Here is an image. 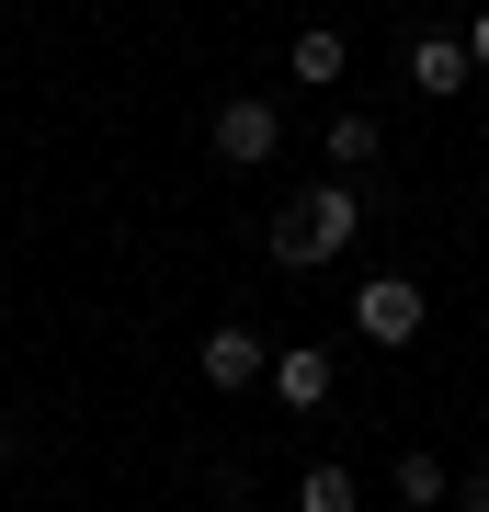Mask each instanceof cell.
<instances>
[{
	"instance_id": "obj_6",
	"label": "cell",
	"mask_w": 489,
	"mask_h": 512,
	"mask_svg": "<svg viewBox=\"0 0 489 512\" xmlns=\"http://www.w3.org/2000/svg\"><path fill=\"white\" fill-rule=\"evenodd\" d=\"M330 387H342V365H330V353H273V399H285L296 421H319Z\"/></svg>"
},
{
	"instance_id": "obj_10",
	"label": "cell",
	"mask_w": 489,
	"mask_h": 512,
	"mask_svg": "<svg viewBox=\"0 0 489 512\" xmlns=\"http://www.w3.org/2000/svg\"><path fill=\"white\" fill-rule=\"evenodd\" d=\"M296 512H364V490H353V467H308V478H296Z\"/></svg>"
},
{
	"instance_id": "obj_13",
	"label": "cell",
	"mask_w": 489,
	"mask_h": 512,
	"mask_svg": "<svg viewBox=\"0 0 489 512\" xmlns=\"http://www.w3.org/2000/svg\"><path fill=\"white\" fill-rule=\"evenodd\" d=\"M0 467H12V421H0Z\"/></svg>"
},
{
	"instance_id": "obj_5",
	"label": "cell",
	"mask_w": 489,
	"mask_h": 512,
	"mask_svg": "<svg viewBox=\"0 0 489 512\" xmlns=\"http://www.w3.org/2000/svg\"><path fill=\"white\" fill-rule=\"evenodd\" d=\"M467 80H478L467 35H421V46H410V92H421V103H455Z\"/></svg>"
},
{
	"instance_id": "obj_15",
	"label": "cell",
	"mask_w": 489,
	"mask_h": 512,
	"mask_svg": "<svg viewBox=\"0 0 489 512\" xmlns=\"http://www.w3.org/2000/svg\"><path fill=\"white\" fill-rule=\"evenodd\" d=\"M0 12H12V0H0Z\"/></svg>"
},
{
	"instance_id": "obj_11",
	"label": "cell",
	"mask_w": 489,
	"mask_h": 512,
	"mask_svg": "<svg viewBox=\"0 0 489 512\" xmlns=\"http://www.w3.org/2000/svg\"><path fill=\"white\" fill-rule=\"evenodd\" d=\"M455 512H489V467H467V478H455Z\"/></svg>"
},
{
	"instance_id": "obj_1",
	"label": "cell",
	"mask_w": 489,
	"mask_h": 512,
	"mask_svg": "<svg viewBox=\"0 0 489 512\" xmlns=\"http://www.w3.org/2000/svg\"><path fill=\"white\" fill-rule=\"evenodd\" d=\"M353 239H364V194L342 183V171L308 183L296 205H273V262H285V274H319V262H342Z\"/></svg>"
},
{
	"instance_id": "obj_7",
	"label": "cell",
	"mask_w": 489,
	"mask_h": 512,
	"mask_svg": "<svg viewBox=\"0 0 489 512\" xmlns=\"http://www.w3.org/2000/svg\"><path fill=\"white\" fill-rule=\"evenodd\" d=\"M387 490H399L410 512H444V501H455V467L433 456V444H399V467H387Z\"/></svg>"
},
{
	"instance_id": "obj_12",
	"label": "cell",
	"mask_w": 489,
	"mask_h": 512,
	"mask_svg": "<svg viewBox=\"0 0 489 512\" xmlns=\"http://www.w3.org/2000/svg\"><path fill=\"white\" fill-rule=\"evenodd\" d=\"M467 57H478V80H489V0H478V23H467Z\"/></svg>"
},
{
	"instance_id": "obj_2",
	"label": "cell",
	"mask_w": 489,
	"mask_h": 512,
	"mask_svg": "<svg viewBox=\"0 0 489 512\" xmlns=\"http://www.w3.org/2000/svg\"><path fill=\"white\" fill-rule=\"evenodd\" d=\"M421 319H433L421 274H364V285H353V342H376V353H410V342H421Z\"/></svg>"
},
{
	"instance_id": "obj_9",
	"label": "cell",
	"mask_w": 489,
	"mask_h": 512,
	"mask_svg": "<svg viewBox=\"0 0 489 512\" xmlns=\"http://www.w3.org/2000/svg\"><path fill=\"white\" fill-rule=\"evenodd\" d=\"M285 69H296V80H342V69H353V46L330 35V23H308V35L285 46Z\"/></svg>"
},
{
	"instance_id": "obj_14",
	"label": "cell",
	"mask_w": 489,
	"mask_h": 512,
	"mask_svg": "<svg viewBox=\"0 0 489 512\" xmlns=\"http://www.w3.org/2000/svg\"><path fill=\"white\" fill-rule=\"evenodd\" d=\"M478 342H489V319H478Z\"/></svg>"
},
{
	"instance_id": "obj_4",
	"label": "cell",
	"mask_w": 489,
	"mask_h": 512,
	"mask_svg": "<svg viewBox=\"0 0 489 512\" xmlns=\"http://www.w3.org/2000/svg\"><path fill=\"white\" fill-rule=\"evenodd\" d=\"M205 137H217L228 171H262L273 148H285V114H273V92H239V103H217V126H205Z\"/></svg>"
},
{
	"instance_id": "obj_3",
	"label": "cell",
	"mask_w": 489,
	"mask_h": 512,
	"mask_svg": "<svg viewBox=\"0 0 489 512\" xmlns=\"http://www.w3.org/2000/svg\"><path fill=\"white\" fill-rule=\"evenodd\" d=\"M194 376H205V387H228V399H239V387H262V376H273V342H262L251 319H217V330L194 342Z\"/></svg>"
},
{
	"instance_id": "obj_8",
	"label": "cell",
	"mask_w": 489,
	"mask_h": 512,
	"mask_svg": "<svg viewBox=\"0 0 489 512\" xmlns=\"http://www.w3.org/2000/svg\"><path fill=\"white\" fill-rule=\"evenodd\" d=\"M319 148H330V171H376L387 160V126H376V114H330Z\"/></svg>"
}]
</instances>
